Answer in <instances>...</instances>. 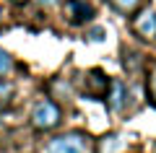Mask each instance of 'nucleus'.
<instances>
[{
	"label": "nucleus",
	"mask_w": 156,
	"mask_h": 153,
	"mask_svg": "<svg viewBox=\"0 0 156 153\" xmlns=\"http://www.w3.org/2000/svg\"><path fill=\"white\" fill-rule=\"evenodd\" d=\"M47 153H89V137L81 132H65L47 143Z\"/></svg>",
	"instance_id": "nucleus-2"
},
{
	"label": "nucleus",
	"mask_w": 156,
	"mask_h": 153,
	"mask_svg": "<svg viewBox=\"0 0 156 153\" xmlns=\"http://www.w3.org/2000/svg\"><path fill=\"white\" fill-rule=\"evenodd\" d=\"M68 11L73 13V21L76 23H86L94 16V8H91L89 3H83V0H70V3H68Z\"/></svg>",
	"instance_id": "nucleus-5"
},
{
	"label": "nucleus",
	"mask_w": 156,
	"mask_h": 153,
	"mask_svg": "<svg viewBox=\"0 0 156 153\" xmlns=\"http://www.w3.org/2000/svg\"><path fill=\"white\" fill-rule=\"evenodd\" d=\"M107 104H109V112H122L125 109V86L122 81H109V88H107Z\"/></svg>",
	"instance_id": "nucleus-4"
},
{
	"label": "nucleus",
	"mask_w": 156,
	"mask_h": 153,
	"mask_svg": "<svg viewBox=\"0 0 156 153\" xmlns=\"http://www.w3.org/2000/svg\"><path fill=\"white\" fill-rule=\"evenodd\" d=\"M135 31L143 39H156V11L146 8L135 16Z\"/></svg>",
	"instance_id": "nucleus-3"
},
{
	"label": "nucleus",
	"mask_w": 156,
	"mask_h": 153,
	"mask_svg": "<svg viewBox=\"0 0 156 153\" xmlns=\"http://www.w3.org/2000/svg\"><path fill=\"white\" fill-rule=\"evenodd\" d=\"M11 3H16V5H23V3H26V0H11Z\"/></svg>",
	"instance_id": "nucleus-14"
},
{
	"label": "nucleus",
	"mask_w": 156,
	"mask_h": 153,
	"mask_svg": "<svg viewBox=\"0 0 156 153\" xmlns=\"http://www.w3.org/2000/svg\"><path fill=\"white\" fill-rule=\"evenodd\" d=\"M148 96H151V101H154V106H156V68L148 75Z\"/></svg>",
	"instance_id": "nucleus-10"
},
{
	"label": "nucleus",
	"mask_w": 156,
	"mask_h": 153,
	"mask_svg": "<svg viewBox=\"0 0 156 153\" xmlns=\"http://www.w3.org/2000/svg\"><path fill=\"white\" fill-rule=\"evenodd\" d=\"M109 3L120 13H135V11H138V5H140V0H109Z\"/></svg>",
	"instance_id": "nucleus-7"
},
{
	"label": "nucleus",
	"mask_w": 156,
	"mask_h": 153,
	"mask_svg": "<svg viewBox=\"0 0 156 153\" xmlns=\"http://www.w3.org/2000/svg\"><path fill=\"white\" fill-rule=\"evenodd\" d=\"M91 39H94V42H101V39H104V29H91V34H89Z\"/></svg>",
	"instance_id": "nucleus-11"
},
{
	"label": "nucleus",
	"mask_w": 156,
	"mask_h": 153,
	"mask_svg": "<svg viewBox=\"0 0 156 153\" xmlns=\"http://www.w3.org/2000/svg\"><path fill=\"white\" fill-rule=\"evenodd\" d=\"M11 70H13V57L8 55L5 49H0V78H3V75H8Z\"/></svg>",
	"instance_id": "nucleus-9"
},
{
	"label": "nucleus",
	"mask_w": 156,
	"mask_h": 153,
	"mask_svg": "<svg viewBox=\"0 0 156 153\" xmlns=\"http://www.w3.org/2000/svg\"><path fill=\"white\" fill-rule=\"evenodd\" d=\"M89 83H91V88L99 91V93H104L107 88H109V81H107V75L101 70H91L89 73Z\"/></svg>",
	"instance_id": "nucleus-6"
},
{
	"label": "nucleus",
	"mask_w": 156,
	"mask_h": 153,
	"mask_svg": "<svg viewBox=\"0 0 156 153\" xmlns=\"http://www.w3.org/2000/svg\"><path fill=\"white\" fill-rule=\"evenodd\" d=\"M60 117H62L60 106L55 101H50V99H42L31 109V125L37 130H52L55 125H60Z\"/></svg>",
	"instance_id": "nucleus-1"
},
{
	"label": "nucleus",
	"mask_w": 156,
	"mask_h": 153,
	"mask_svg": "<svg viewBox=\"0 0 156 153\" xmlns=\"http://www.w3.org/2000/svg\"><path fill=\"white\" fill-rule=\"evenodd\" d=\"M120 137L117 135H107L104 140H101V148H99V153H117V148H120Z\"/></svg>",
	"instance_id": "nucleus-8"
},
{
	"label": "nucleus",
	"mask_w": 156,
	"mask_h": 153,
	"mask_svg": "<svg viewBox=\"0 0 156 153\" xmlns=\"http://www.w3.org/2000/svg\"><path fill=\"white\" fill-rule=\"evenodd\" d=\"M5 93H8V86H5V83H0V99L5 96Z\"/></svg>",
	"instance_id": "nucleus-13"
},
{
	"label": "nucleus",
	"mask_w": 156,
	"mask_h": 153,
	"mask_svg": "<svg viewBox=\"0 0 156 153\" xmlns=\"http://www.w3.org/2000/svg\"><path fill=\"white\" fill-rule=\"evenodd\" d=\"M37 3H39V5H55L57 0H37Z\"/></svg>",
	"instance_id": "nucleus-12"
}]
</instances>
